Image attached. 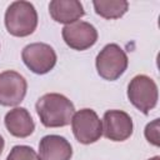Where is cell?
<instances>
[{"label": "cell", "mask_w": 160, "mask_h": 160, "mask_svg": "<svg viewBox=\"0 0 160 160\" xmlns=\"http://www.w3.org/2000/svg\"><path fill=\"white\" fill-rule=\"evenodd\" d=\"M4 146H5V141H4L2 136L0 135V155H1V152H2V150H4Z\"/></svg>", "instance_id": "cell-16"}, {"label": "cell", "mask_w": 160, "mask_h": 160, "mask_svg": "<svg viewBox=\"0 0 160 160\" xmlns=\"http://www.w3.org/2000/svg\"><path fill=\"white\" fill-rule=\"evenodd\" d=\"M92 5L95 12L106 20L119 19L129 9V2L125 0H95Z\"/></svg>", "instance_id": "cell-13"}, {"label": "cell", "mask_w": 160, "mask_h": 160, "mask_svg": "<svg viewBox=\"0 0 160 160\" xmlns=\"http://www.w3.org/2000/svg\"><path fill=\"white\" fill-rule=\"evenodd\" d=\"M4 122L8 131L15 138H28L35 130L34 120L25 108H14L8 111Z\"/></svg>", "instance_id": "cell-12"}, {"label": "cell", "mask_w": 160, "mask_h": 160, "mask_svg": "<svg viewBox=\"0 0 160 160\" xmlns=\"http://www.w3.org/2000/svg\"><path fill=\"white\" fill-rule=\"evenodd\" d=\"M71 129L75 139L84 145L96 142L102 135L100 118L95 110L88 108L74 112L71 118Z\"/></svg>", "instance_id": "cell-5"}, {"label": "cell", "mask_w": 160, "mask_h": 160, "mask_svg": "<svg viewBox=\"0 0 160 160\" xmlns=\"http://www.w3.org/2000/svg\"><path fill=\"white\" fill-rule=\"evenodd\" d=\"M28 90L25 78L14 70L0 72V105L16 106L19 105Z\"/></svg>", "instance_id": "cell-7"}, {"label": "cell", "mask_w": 160, "mask_h": 160, "mask_svg": "<svg viewBox=\"0 0 160 160\" xmlns=\"http://www.w3.org/2000/svg\"><path fill=\"white\" fill-rule=\"evenodd\" d=\"M6 160H39V156L31 146L15 145L6 156Z\"/></svg>", "instance_id": "cell-14"}, {"label": "cell", "mask_w": 160, "mask_h": 160, "mask_svg": "<svg viewBox=\"0 0 160 160\" xmlns=\"http://www.w3.org/2000/svg\"><path fill=\"white\" fill-rule=\"evenodd\" d=\"M102 134L111 141H125L132 135V119L122 110H108L102 116Z\"/></svg>", "instance_id": "cell-9"}, {"label": "cell", "mask_w": 160, "mask_h": 160, "mask_svg": "<svg viewBox=\"0 0 160 160\" xmlns=\"http://www.w3.org/2000/svg\"><path fill=\"white\" fill-rule=\"evenodd\" d=\"M39 160H70L72 148L60 135H46L39 142Z\"/></svg>", "instance_id": "cell-10"}, {"label": "cell", "mask_w": 160, "mask_h": 160, "mask_svg": "<svg viewBox=\"0 0 160 160\" xmlns=\"http://www.w3.org/2000/svg\"><path fill=\"white\" fill-rule=\"evenodd\" d=\"M5 26L9 34L18 38L31 35L38 26V12L29 1L11 2L5 11Z\"/></svg>", "instance_id": "cell-2"}, {"label": "cell", "mask_w": 160, "mask_h": 160, "mask_svg": "<svg viewBox=\"0 0 160 160\" xmlns=\"http://www.w3.org/2000/svg\"><path fill=\"white\" fill-rule=\"evenodd\" d=\"M128 99L138 110L148 115L158 104L159 91L156 82L144 74L134 76L128 85Z\"/></svg>", "instance_id": "cell-4"}, {"label": "cell", "mask_w": 160, "mask_h": 160, "mask_svg": "<svg viewBox=\"0 0 160 160\" xmlns=\"http://www.w3.org/2000/svg\"><path fill=\"white\" fill-rule=\"evenodd\" d=\"M159 119H155L152 120L151 122H149L146 126H145V130H144V134H145V138L146 140L152 144L154 146H159Z\"/></svg>", "instance_id": "cell-15"}, {"label": "cell", "mask_w": 160, "mask_h": 160, "mask_svg": "<svg viewBox=\"0 0 160 160\" xmlns=\"http://www.w3.org/2000/svg\"><path fill=\"white\" fill-rule=\"evenodd\" d=\"M149 160H160V156H154V158H151V159H149Z\"/></svg>", "instance_id": "cell-17"}, {"label": "cell", "mask_w": 160, "mask_h": 160, "mask_svg": "<svg viewBox=\"0 0 160 160\" xmlns=\"http://www.w3.org/2000/svg\"><path fill=\"white\" fill-rule=\"evenodd\" d=\"M129 59L124 49L118 44L105 45L95 59L98 74L109 81L118 80L128 69Z\"/></svg>", "instance_id": "cell-3"}, {"label": "cell", "mask_w": 160, "mask_h": 160, "mask_svg": "<svg viewBox=\"0 0 160 160\" xmlns=\"http://www.w3.org/2000/svg\"><path fill=\"white\" fill-rule=\"evenodd\" d=\"M21 59L26 68L38 75L48 74L56 64L55 50L45 42H32L21 51Z\"/></svg>", "instance_id": "cell-6"}, {"label": "cell", "mask_w": 160, "mask_h": 160, "mask_svg": "<svg viewBox=\"0 0 160 160\" xmlns=\"http://www.w3.org/2000/svg\"><path fill=\"white\" fill-rule=\"evenodd\" d=\"M65 44L78 51L86 50L95 45L98 41V30L94 25L86 21H75L72 24L65 25L61 31Z\"/></svg>", "instance_id": "cell-8"}, {"label": "cell", "mask_w": 160, "mask_h": 160, "mask_svg": "<svg viewBox=\"0 0 160 160\" xmlns=\"http://www.w3.org/2000/svg\"><path fill=\"white\" fill-rule=\"evenodd\" d=\"M49 12L52 20L65 25L79 21L85 15L84 6L78 0H52L49 4Z\"/></svg>", "instance_id": "cell-11"}, {"label": "cell", "mask_w": 160, "mask_h": 160, "mask_svg": "<svg viewBox=\"0 0 160 160\" xmlns=\"http://www.w3.org/2000/svg\"><path fill=\"white\" fill-rule=\"evenodd\" d=\"M35 109L41 124L46 128L69 125L75 112L74 104L59 92H48L40 96L35 104Z\"/></svg>", "instance_id": "cell-1"}]
</instances>
